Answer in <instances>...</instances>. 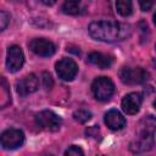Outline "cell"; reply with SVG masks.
<instances>
[{"label": "cell", "mask_w": 156, "mask_h": 156, "mask_svg": "<svg viewBox=\"0 0 156 156\" xmlns=\"http://www.w3.org/2000/svg\"><path fill=\"white\" fill-rule=\"evenodd\" d=\"M88 30L94 39L111 43L124 39L129 27L115 21H95L90 23Z\"/></svg>", "instance_id": "6da1fadb"}, {"label": "cell", "mask_w": 156, "mask_h": 156, "mask_svg": "<svg viewBox=\"0 0 156 156\" xmlns=\"http://www.w3.org/2000/svg\"><path fill=\"white\" fill-rule=\"evenodd\" d=\"M91 91L96 100L107 101L115 93V84L108 77H98L91 84Z\"/></svg>", "instance_id": "7a4b0ae2"}, {"label": "cell", "mask_w": 156, "mask_h": 156, "mask_svg": "<svg viewBox=\"0 0 156 156\" xmlns=\"http://www.w3.org/2000/svg\"><path fill=\"white\" fill-rule=\"evenodd\" d=\"M147 77V72L141 67H122L119 71V78L124 84H141Z\"/></svg>", "instance_id": "3957f363"}, {"label": "cell", "mask_w": 156, "mask_h": 156, "mask_svg": "<svg viewBox=\"0 0 156 156\" xmlns=\"http://www.w3.org/2000/svg\"><path fill=\"white\" fill-rule=\"evenodd\" d=\"M35 122L43 129H48V130H52V132L58 130L62 124V119L60 118V116L50 110H44V111H40L39 113H37Z\"/></svg>", "instance_id": "277c9868"}, {"label": "cell", "mask_w": 156, "mask_h": 156, "mask_svg": "<svg viewBox=\"0 0 156 156\" xmlns=\"http://www.w3.org/2000/svg\"><path fill=\"white\" fill-rule=\"evenodd\" d=\"M1 146L6 150H13L20 147L24 141V134L21 129L17 128H10L1 133L0 136Z\"/></svg>", "instance_id": "5b68a950"}, {"label": "cell", "mask_w": 156, "mask_h": 156, "mask_svg": "<svg viewBox=\"0 0 156 156\" xmlns=\"http://www.w3.org/2000/svg\"><path fill=\"white\" fill-rule=\"evenodd\" d=\"M55 68H56L57 76L61 79L67 80V82L72 80L77 76V73H78V66H77V63L72 58H67V57L61 58L56 63Z\"/></svg>", "instance_id": "8992f818"}, {"label": "cell", "mask_w": 156, "mask_h": 156, "mask_svg": "<svg viewBox=\"0 0 156 156\" xmlns=\"http://www.w3.org/2000/svg\"><path fill=\"white\" fill-rule=\"evenodd\" d=\"M24 63V55L20 46L12 45L7 50V58H6V67L10 72H17L22 68Z\"/></svg>", "instance_id": "52a82bcc"}, {"label": "cell", "mask_w": 156, "mask_h": 156, "mask_svg": "<svg viewBox=\"0 0 156 156\" xmlns=\"http://www.w3.org/2000/svg\"><path fill=\"white\" fill-rule=\"evenodd\" d=\"M152 146H154V134L139 132V135L130 143L129 149L134 154H141L151 150Z\"/></svg>", "instance_id": "ba28073f"}, {"label": "cell", "mask_w": 156, "mask_h": 156, "mask_svg": "<svg viewBox=\"0 0 156 156\" xmlns=\"http://www.w3.org/2000/svg\"><path fill=\"white\" fill-rule=\"evenodd\" d=\"M29 49L39 56H51L55 52V44L44 38H34L28 43Z\"/></svg>", "instance_id": "9c48e42d"}, {"label": "cell", "mask_w": 156, "mask_h": 156, "mask_svg": "<svg viewBox=\"0 0 156 156\" xmlns=\"http://www.w3.org/2000/svg\"><path fill=\"white\" fill-rule=\"evenodd\" d=\"M16 88H17V93L21 96H26V95L32 94V93L38 90V88H39V79H38V77L35 74L30 73V74L23 77L20 82H17Z\"/></svg>", "instance_id": "30bf717a"}, {"label": "cell", "mask_w": 156, "mask_h": 156, "mask_svg": "<svg viewBox=\"0 0 156 156\" xmlns=\"http://www.w3.org/2000/svg\"><path fill=\"white\" fill-rule=\"evenodd\" d=\"M143 104V95L140 93H129L122 100V108L127 115H135L139 112Z\"/></svg>", "instance_id": "8fae6325"}, {"label": "cell", "mask_w": 156, "mask_h": 156, "mask_svg": "<svg viewBox=\"0 0 156 156\" xmlns=\"http://www.w3.org/2000/svg\"><path fill=\"white\" fill-rule=\"evenodd\" d=\"M105 123L111 130H119L126 126V118L117 110H110L105 113Z\"/></svg>", "instance_id": "7c38bea8"}, {"label": "cell", "mask_w": 156, "mask_h": 156, "mask_svg": "<svg viewBox=\"0 0 156 156\" xmlns=\"http://www.w3.org/2000/svg\"><path fill=\"white\" fill-rule=\"evenodd\" d=\"M88 61L100 68H108L112 65V57L101 52H91L88 56Z\"/></svg>", "instance_id": "4fadbf2b"}, {"label": "cell", "mask_w": 156, "mask_h": 156, "mask_svg": "<svg viewBox=\"0 0 156 156\" xmlns=\"http://www.w3.org/2000/svg\"><path fill=\"white\" fill-rule=\"evenodd\" d=\"M155 130H156V117L149 115L140 121V132L154 134Z\"/></svg>", "instance_id": "5bb4252c"}, {"label": "cell", "mask_w": 156, "mask_h": 156, "mask_svg": "<svg viewBox=\"0 0 156 156\" xmlns=\"http://www.w3.org/2000/svg\"><path fill=\"white\" fill-rule=\"evenodd\" d=\"M116 9L121 16L127 17L133 11V2H132V0H117L116 1Z\"/></svg>", "instance_id": "9a60e30c"}, {"label": "cell", "mask_w": 156, "mask_h": 156, "mask_svg": "<svg viewBox=\"0 0 156 156\" xmlns=\"http://www.w3.org/2000/svg\"><path fill=\"white\" fill-rule=\"evenodd\" d=\"M62 10L68 15H77L80 11V0H65Z\"/></svg>", "instance_id": "2e32d148"}, {"label": "cell", "mask_w": 156, "mask_h": 156, "mask_svg": "<svg viewBox=\"0 0 156 156\" xmlns=\"http://www.w3.org/2000/svg\"><path fill=\"white\" fill-rule=\"evenodd\" d=\"M73 117H74V119H76L77 122H79V123H85V122H88V121L91 118V112L88 111V110H85V108H79V110L74 111Z\"/></svg>", "instance_id": "e0dca14e"}, {"label": "cell", "mask_w": 156, "mask_h": 156, "mask_svg": "<svg viewBox=\"0 0 156 156\" xmlns=\"http://www.w3.org/2000/svg\"><path fill=\"white\" fill-rule=\"evenodd\" d=\"M65 155H67V156H82V155H84V151L79 147V146H76V145H72V146H69L66 151H65Z\"/></svg>", "instance_id": "ac0fdd59"}, {"label": "cell", "mask_w": 156, "mask_h": 156, "mask_svg": "<svg viewBox=\"0 0 156 156\" xmlns=\"http://www.w3.org/2000/svg\"><path fill=\"white\" fill-rule=\"evenodd\" d=\"M9 23H10V15L5 11H1L0 12V29L4 30Z\"/></svg>", "instance_id": "d6986e66"}, {"label": "cell", "mask_w": 156, "mask_h": 156, "mask_svg": "<svg viewBox=\"0 0 156 156\" xmlns=\"http://www.w3.org/2000/svg\"><path fill=\"white\" fill-rule=\"evenodd\" d=\"M155 4V0H139V5H140V9L143 11H149Z\"/></svg>", "instance_id": "ffe728a7"}, {"label": "cell", "mask_w": 156, "mask_h": 156, "mask_svg": "<svg viewBox=\"0 0 156 156\" xmlns=\"http://www.w3.org/2000/svg\"><path fill=\"white\" fill-rule=\"evenodd\" d=\"M87 135H89V136H91V138H96V136H99V134H100V130H99V128L96 127V126H93V127H90L89 129H87Z\"/></svg>", "instance_id": "44dd1931"}, {"label": "cell", "mask_w": 156, "mask_h": 156, "mask_svg": "<svg viewBox=\"0 0 156 156\" xmlns=\"http://www.w3.org/2000/svg\"><path fill=\"white\" fill-rule=\"evenodd\" d=\"M43 77H44V82H45V88H48V89H50V87H49V82H51L52 83V80H51V77H50V74H48V73H43Z\"/></svg>", "instance_id": "7402d4cb"}, {"label": "cell", "mask_w": 156, "mask_h": 156, "mask_svg": "<svg viewBox=\"0 0 156 156\" xmlns=\"http://www.w3.org/2000/svg\"><path fill=\"white\" fill-rule=\"evenodd\" d=\"M44 5H46V6H52L54 4H56V1L57 0H40Z\"/></svg>", "instance_id": "603a6c76"}, {"label": "cell", "mask_w": 156, "mask_h": 156, "mask_svg": "<svg viewBox=\"0 0 156 156\" xmlns=\"http://www.w3.org/2000/svg\"><path fill=\"white\" fill-rule=\"evenodd\" d=\"M154 22H155V24H156V13L154 15Z\"/></svg>", "instance_id": "cb8c5ba5"}, {"label": "cell", "mask_w": 156, "mask_h": 156, "mask_svg": "<svg viewBox=\"0 0 156 156\" xmlns=\"http://www.w3.org/2000/svg\"><path fill=\"white\" fill-rule=\"evenodd\" d=\"M154 107H155V108H156V100H155V101H154Z\"/></svg>", "instance_id": "d4e9b609"}]
</instances>
